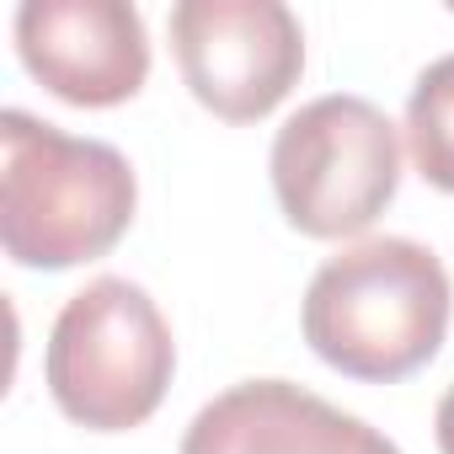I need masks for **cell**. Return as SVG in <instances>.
<instances>
[{
	"label": "cell",
	"mask_w": 454,
	"mask_h": 454,
	"mask_svg": "<svg viewBox=\"0 0 454 454\" xmlns=\"http://www.w3.org/2000/svg\"><path fill=\"white\" fill-rule=\"evenodd\" d=\"M139 182L118 145L65 134L22 107L0 113V247L59 273L107 257L134 224Z\"/></svg>",
	"instance_id": "cell-1"
},
{
	"label": "cell",
	"mask_w": 454,
	"mask_h": 454,
	"mask_svg": "<svg viewBox=\"0 0 454 454\" xmlns=\"http://www.w3.org/2000/svg\"><path fill=\"white\" fill-rule=\"evenodd\" d=\"M454 289L443 262L406 236H374L326 257L305 289V342L348 380H406L449 332Z\"/></svg>",
	"instance_id": "cell-2"
},
{
	"label": "cell",
	"mask_w": 454,
	"mask_h": 454,
	"mask_svg": "<svg viewBox=\"0 0 454 454\" xmlns=\"http://www.w3.org/2000/svg\"><path fill=\"white\" fill-rule=\"evenodd\" d=\"M171 369L176 342L160 305L118 273H102L65 300L43 353L54 406L91 433L139 427L166 401Z\"/></svg>",
	"instance_id": "cell-3"
},
{
	"label": "cell",
	"mask_w": 454,
	"mask_h": 454,
	"mask_svg": "<svg viewBox=\"0 0 454 454\" xmlns=\"http://www.w3.org/2000/svg\"><path fill=\"white\" fill-rule=\"evenodd\" d=\"M273 192L300 236L342 241L385 214L401 187V129L358 91L305 102L273 134Z\"/></svg>",
	"instance_id": "cell-4"
},
{
	"label": "cell",
	"mask_w": 454,
	"mask_h": 454,
	"mask_svg": "<svg viewBox=\"0 0 454 454\" xmlns=\"http://www.w3.org/2000/svg\"><path fill=\"white\" fill-rule=\"evenodd\" d=\"M171 49L187 91L224 123L268 118L305 70V27L284 0H176Z\"/></svg>",
	"instance_id": "cell-5"
},
{
	"label": "cell",
	"mask_w": 454,
	"mask_h": 454,
	"mask_svg": "<svg viewBox=\"0 0 454 454\" xmlns=\"http://www.w3.org/2000/svg\"><path fill=\"white\" fill-rule=\"evenodd\" d=\"M17 54L70 107H118L150 75V33L129 0H27Z\"/></svg>",
	"instance_id": "cell-6"
},
{
	"label": "cell",
	"mask_w": 454,
	"mask_h": 454,
	"mask_svg": "<svg viewBox=\"0 0 454 454\" xmlns=\"http://www.w3.org/2000/svg\"><path fill=\"white\" fill-rule=\"evenodd\" d=\"M182 454H401L380 427L294 380H241L182 433Z\"/></svg>",
	"instance_id": "cell-7"
},
{
	"label": "cell",
	"mask_w": 454,
	"mask_h": 454,
	"mask_svg": "<svg viewBox=\"0 0 454 454\" xmlns=\"http://www.w3.org/2000/svg\"><path fill=\"white\" fill-rule=\"evenodd\" d=\"M406 145L411 166L433 187L454 192V54H438L417 75L406 97Z\"/></svg>",
	"instance_id": "cell-8"
},
{
	"label": "cell",
	"mask_w": 454,
	"mask_h": 454,
	"mask_svg": "<svg viewBox=\"0 0 454 454\" xmlns=\"http://www.w3.org/2000/svg\"><path fill=\"white\" fill-rule=\"evenodd\" d=\"M433 433H438V449L454 454V385H449L443 401H438V422H433Z\"/></svg>",
	"instance_id": "cell-9"
}]
</instances>
